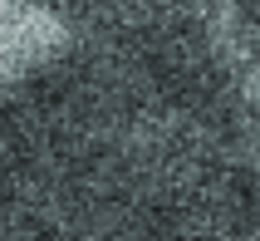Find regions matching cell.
<instances>
[{
  "label": "cell",
  "mask_w": 260,
  "mask_h": 241,
  "mask_svg": "<svg viewBox=\"0 0 260 241\" xmlns=\"http://www.w3.org/2000/svg\"><path fill=\"white\" fill-rule=\"evenodd\" d=\"M69 49V25L44 0H0V89L25 84Z\"/></svg>",
  "instance_id": "1"
}]
</instances>
